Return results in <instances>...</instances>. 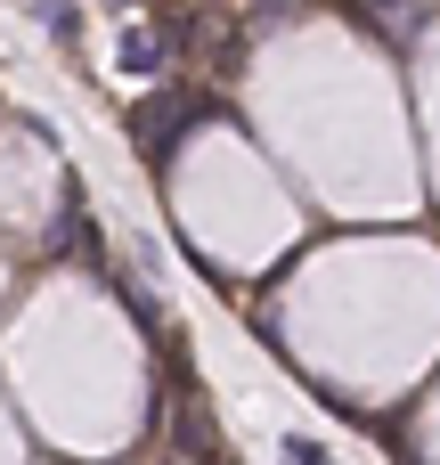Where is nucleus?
<instances>
[{
    "mask_svg": "<svg viewBox=\"0 0 440 465\" xmlns=\"http://www.w3.org/2000/svg\"><path fill=\"white\" fill-rule=\"evenodd\" d=\"M114 57H122V74H139V82H171V33H155V25H122Z\"/></svg>",
    "mask_w": 440,
    "mask_h": 465,
    "instance_id": "2",
    "label": "nucleus"
},
{
    "mask_svg": "<svg viewBox=\"0 0 440 465\" xmlns=\"http://www.w3.org/2000/svg\"><path fill=\"white\" fill-rule=\"evenodd\" d=\"M114 8H131V0H114Z\"/></svg>",
    "mask_w": 440,
    "mask_h": 465,
    "instance_id": "6",
    "label": "nucleus"
},
{
    "mask_svg": "<svg viewBox=\"0 0 440 465\" xmlns=\"http://www.w3.org/2000/svg\"><path fill=\"white\" fill-rule=\"evenodd\" d=\"M212 106L196 98V90H180V82H155L139 106H131V147H139V163H171L180 155V131L188 123H204Z\"/></svg>",
    "mask_w": 440,
    "mask_h": 465,
    "instance_id": "1",
    "label": "nucleus"
},
{
    "mask_svg": "<svg viewBox=\"0 0 440 465\" xmlns=\"http://www.w3.org/2000/svg\"><path fill=\"white\" fill-rule=\"evenodd\" d=\"M384 8V25H392V41H416L425 25H433V0H376Z\"/></svg>",
    "mask_w": 440,
    "mask_h": 465,
    "instance_id": "3",
    "label": "nucleus"
},
{
    "mask_svg": "<svg viewBox=\"0 0 440 465\" xmlns=\"http://www.w3.org/2000/svg\"><path fill=\"white\" fill-rule=\"evenodd\" d=\"M41 25H49V41H82V16H73V0H41Z\"/></svg>",
    "mask_w": 440,
    "mask_h": 465,
    "instance_id": "4",
    "label": "nucleus"
},
{
    "mask_svg": "<svg viewBox=\"0 0 440 465\" xmlns=\"http://www.w3.org/2000/svg\"><path fill=\"white\" fill-rule=\"evenodd\" d=\"M278 458H286V465H335V450H327V441H310V433H286V441H278Z\"/></svg>",
    "mask_w": 440,
    "mask_h": 465,
    "instance_id": "5",
    "label": "nucleus"
}]
</instances>
